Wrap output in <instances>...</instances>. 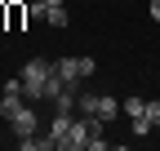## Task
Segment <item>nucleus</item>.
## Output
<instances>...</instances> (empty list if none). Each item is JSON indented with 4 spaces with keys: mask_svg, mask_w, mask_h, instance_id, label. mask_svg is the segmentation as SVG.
I'll return each mask as SVG.
<instances>
[{
    "mask_svg": "<svg viewBox=\"0 0 160 151\" xmlns=\"http://www.w3.org/2000/svg\"><path fill=\"white\" fill-rule=\"evenodd\" d=\"M22 107H27L22 98H13V93H5V98H0V116H5V120H13V116H18Z\"/></svg>",
    "mask_w": 160,
    "mask_h": 151,
    "instance_id": "obj_8",
    "label": "nucleus"
},
{
    "mask_svg": "<svg viewBox=\"0 0 160 151\" xmlns=\"http://www.w3.org/2000/svg\"><path fill=\"white\" fill-rule=\"evenodd\" d=\"M151 22H160V0H151Z\"/></svg>",
    "mask_w": 160,
    "mask_h": 151,
    "instance_id": "obj_16",
    "label": "nucleus"
},
{
    "mask_svg": "<svg viewBox=\"0 0 160 151\" xmlns=\"http://www.w3.org/2000/svg\"><path fill=\"white\" fill-rule=\"evenodd\" d=\"M76 107H80V116H98V120H116L120 111H125L120 98H111V93H80Z\"/></svg>",
    "mask_w": 160,
    "mask_h": 151,
    "instance_id": "obj_2",
    "label": "nucleus"
},
{
    "mask_svg": "<svg viewBox=\"0 0 160 151\" xmlns=\"http://www.w3.org/2000/svg\"><path fill=\"white\" fill-rule=\"evenodd\" d=\"M45 13H49L45 0H31V5H27V18H36V22H45Z\"/></svg>",
    "mask_w": 160,
    "mask_h": 151,
    "instance_id": "obj_11",
    "label": "nucleus"
},
{
    "mask_svg": "<svg viewBox=\"0 0 160 151\" xmlns=\"http://www.w3.org/2000/svg\"><path fill=\"white\" fill-rule=\"evenodd\" d=\"M71 120H76L71 111H58V116H53V124H49V134H53V142H58V147H62V138L71 134Z\"/></svg>",
    "mask_w": 160,
    "mask_h": 151,
    "instance_id": "obj_6",
    "label": "nucleus"
},
{
    "mask_svg": "<svg viewBox=\"0 0 160 151\" xmlns=\"http://www.w3.org/2000/svg\"><path fill=\"white\" fill-rule=\"evenodd\" d=\"M120 107H125V116H129V120H142V116H147V98H125Z\"/></svg>",
    "mask_w": 160,
    "mask_h": 151,
    "instance_id": "obj_9",
    "label": "nucleus"
},
{
    "mask_svg": "<svg viewBox=\"0 0 160 151\" xmlns=\"http://www.w3.org/2000/svg\"><path fill=\"white\" fill-rule=\"evenodd\" d=\"M18 147H22V151H58L53 134H49V138H36V134H31V138H22V142H18Z\"/></svg>",
    "mask_w": 160,
    "mask_h": 151,
    "instance_id": "obj_7",
    "label": "nucleus"
},
{
    "mask_svg": "<svg viewBox=\"0 0 160 151\" xmlns=\"http://www.w3.org/2000/svg\"><path fill=\"white\" fill-rule=\"evenodd\" d=\"M76 62H80V80H89V76L98 71V62H93V58H76Z\"/></svg>",
    "mask_w": 160,
    "mask_h": 151,
    "instance_id": "obj_14",
    "label": "nucleus"
},
{
    "mask_svg": "<svg viewBox=\"0 0 160 151\" xmlns=\"http://www.w3.org/2000/svg\"><path fill=\"white\" fill-rule=\"evenodd\" d=\"M58 151H89V116L71 120V134L62 138V147H58Z\"/></svg>",
    "mask_w": 160,
    "mask_h": 151,
    "instance_id": "obj_3",
    "label": "nucleus"
},
{
    "mask_svg": "<svg viewBox=\"0 0 160 151\" xmlns=\"http://www.w3.org/2000/svg\"><path fill=\"white\" fill-rule=\"evenodd\" d=\"M18 76H22L27 102H31V98H40V102H45V85H49V76H53V62H49V58H27V67L18 71Z\"/></svg>",
    "mask_w": 160,
    "mask_h": 151,
    "instance_id": "obj_1",
    "label": "nucleus"
},
{
    "mask_svg": "<svg viewBox=\"0 0 160 151\" xmlns=\"http://www.w3.org/2000/svg\"><path fill=\"white\" fill-rule=\"evenodd\" d=\"M5 93H13V98H27V89H22V76H13V80H5Z\"/></svg>",
    "mask_w": 160,
    "mask_h": 151,
    "instance_id": "obj_12",
    "label": "nucleus"
},
{
    "mask_svg": "<svg viewBox=\"0 0 160 151\" xmlns=\"http://www.w3.org/2000/svg\"><path fill=\"white\" fill-rule=\"evenodd\" d=\"M22 18H27V5H9V27H22Z\"/></svg>",
    "mask_w": 160,
    "mask_h": 151,
    "instance_id": "obj_13",
    "label": "nucleus"
},
{
    "mask_svg": "<svg viewBox=\"0 0 160 151\" xmlns=\"http://www.w3.org/2000/svg\"><path fill=\"white\" fill-rule=\"evenodd\" d=\"M9 129H13V138L22 142V138H31L36 129H40V120H36V111H31V107H22V111H18V116L9 120Z\"/></svg>",
    "mask_w": 160,
    "mask_h": 151,
    "instance_id": "obj_4",
    "label": "nucleus"
},
{
    "mask_svg": "<svg viewBox=\"0 0 160 151\" xmlns=\"http://www.w3.org/2000/svg\"><path fill=\"white\" fill-rule=\"evenodd\" d=\"M53 76H58L62 85H80V62H76V58H58V62H53Z\"/></svg>",
    "mask_w": 160,
    "mask_h": 151,
    "instance_id": "obj_5",
    "label": "nucleus"
},
{
    "mask_svg": "<svg viewBox=\"0 0 160 151\" xmlns=\"http://www.w3.org/2000/svg\"><path fill=\"white\" fill-rule=\"evenodd\" d=\"M147 120H151V124H160V102H147Z\"/></svg>",
    "mask_w": 160,
    "mask_h": 151,
    "instance_id": "obj_15",
    "label": "nucleus"
},
{
    "mask_svg": "<svg viewBox=\"0 0 160 151\" xmlns=\"http://www.w3.org/2000/svg\"><path fill=\"white\" fill-rule=\"evenodd\" d=\"M45 5H62V0H45Z\"/></svg>",
    "mask_w": 160,
    "mask_h": 151,
    "instance_id": "obj_17",
    "label": "nucleus"
},
{
    "mask_svg": "<svg viewBox=\"0 0 160 151\" xmlns=\"http://www.w3.org/2000/svg\"><path fill=\"white\" fill-rule=\"evenodd\" d=\"M45 22H49V27H58V31H67V9H62V5H49Z\"/></svg>",
    "mask_w": 160,
    "mask_h": 151,
    "instance_id": "obj_10",
    "label": "nucleus"
}]
</instances>
